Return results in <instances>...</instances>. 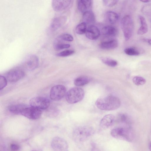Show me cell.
Returning <instances> with one entry per match:
<instances>
[{"label":"cell","instance_id":"44dd1931","mask_svg":"<svg viewBox=\"0 0 151 151\" xmlns=\"http://www.w3.org/2000/svg\"><path fill=\"white\" fill-rule=\"evenodd\" d=\"M139 17L141 26L138 30L137 33L139 35H141L147 32L148 31V27L145 18L141 15H139Z\"/></svg>","mask_w":151,"mask_h":151},{"label":"cell","instance_id":"f546056e","mask_svg":"<svg viewBox=\"0 0 151 151\" xmlns=\"http://www.w3.org/2000/svg\"><path fill=\"white\" fill-rule=\"evenodd\" d=\"M116 120L118 123H127L128 122L127 116L123 114H119Z\"/></svg>","mask_w":151,"mask_h":151},{"label":"cell","instance_id":"603a6c76","mask_svg":"<svg viewBox=\"0 0 151 151\" xmlns=\"http://www.w3.org/2000/svg\"><path fill=\"white\" fill-rule=\"evenodd\" d=\"M91 80V78L88 76H81L75 79L74 83L76 86H83L90 82Z\"/></svg>","mask_w":151,"mask_h":151},{"label":"cell","instance_id":"d4e9b609","mask_svg":"<svg viewBox=\"0 0 151 151\" xmlns=\"http://www.w3.org/2000/svg\"><path fill=\"white\" fill-rule=\"evenodd\" d=\"M100 59L104 64L111 67H115L118 64L116 61L109 58L101 57Z\"/></svg>","mask_w":151,"mask_h":151},{"label":"cell","instance_id":"52a82bcc","mask_svg":"<svg viewBox=\"0 0 151 151\" xmlns=\"http://www.w3.org/2000/svg\"><path fill=\"white\" fill-rule=\"evenodd\" d=\"M66 89L62 85H57L52 87L50 91V96L51 99L58 101L62 99L66 95Z\"/></svg>","mask_w":151,"mask_h":151},{"label":"cell","instance_id":"4316f807","mask_svg":"<svg viewBox=\"0 0 151 151\" xmlns=\"http://www.w3.org/2000/svg\"><path fill=\"white\" fill-rule=\"evenodd\" d=\"M87 24L84 22H82L78 25L76 28V33L81 35L86 33L87 30Z\"/></svg>","mask_w":151,"mask_h":151},{"label":"cell","instance_id":"277c9868","mask_svg":"<svg viewBox=\"0 0 151 151\" xmlns=\"http://www.w3.org/2000/svg\"><path fill=\"white\" fill-rule=\"evenodd\" d=\"M84 92L81 88L75 87L69 90L65 95L67 102L70 104H74L79 102L83 98Z\"/></svg>","mask_w":151,"mask_h":151},{"label":"cell","instance_id":"cb8c5ba5","mask_svg":"<svg viewBox=\"0 0 151 151\" xmlns=\"http://www.w3.org/2000/svg\"><path fill=\"white\" fill-rule=\"evenodd\" d=\"M70 46V44L60 42L59 39L57 38L54 41L53 47L55 49L57 50H60L69 48Z\"/></svg>","mask_w":151,"mask_h":151},{"label":"cell","instance_id":"9c48e42d","mask_svg":"<svg viewBox=\"0 0 151 151\" xmlns=\"http://www.w3.org/2000/svg\"><path fill=\"white\" fill-rule=\"evenodd\" d=\"M51 146L54 151H68L67 142L63 138L56 137L52 139Z\"/></svg>","mask_w":151,"mask_h":151},{"label":"cell","instance_id":"8d00e7d4","mask_svg":"<svg viewBox=\"0 0 151 151\" xmlns=\"http://www.w3.org/2000/svg\"><path fill=\"white\" fill-rule=\"evenodd\" d=\"M149 148L150 151H151V143L149 145Z\"/></svg>","mask_w":151,"mask_h":151},{"label":"cell","instance_id":"ac0fdd59","mask_svg":"<svg viewBox=\"0 0 151 151\" xmlns=\"http://www.w3.org/2000/svg\"><path fill=\"white\" fill-rule=\"evenodd\" d=\"M83 21L89 26L93 25L95 22V17L93 13L90 10L83 13Z\"/></svg>","mask_w":151,"mask_h":151},{"label":"cell","instance_id":"30bf717a","mask_svg":"<svg viewBox=\"0 0 151 151\" xmlns=\"http://www.w3.org/2000/svg\"><path fill=\"white\" fill-rule=\"evenodd\" d=\"M24 76L25 73L23 71L15 70L7 72L5 77L7 81L10 82H15L22 78Z\"/></svg>","mask_w":151,"mask_h":151},{"label":"cell","instance_id":"3957f363","mask_svg":"<svg viewBox=\"0 0 151 151\" xmlns=\"http://www.w3.org/2000/svg\"><path fill=\"white\" fill-rule=\"evenodd\" d=\"M92 128L87 126L78 127L73 132V137L75 140L81 142L84 141L91 137L94 133Z\"/></svg>","mask_w":151,"mask_h":151},{"label":"cell","instance_id":"5b68a950","mask_svg":"<svg viewBox=\"0 0 151 151\" xmlns=\"http://www.w3.org/2000/svg\"><path fill=\"white\" fill-rule=\"evenodd\" d=\"M121 27L125 40H128L132 36L134 28L133 21L130 15H126L122 18Z\"/></svg>","mask_w":151,"mask_h":151},{"label":"cell","instance_id":"74e56055","mask_svg":"<svg viewBox=\"0 0 151 151\" xmlns=\"http://www.w3.org/2000/svg\"><path fill=\"white\" fill-rule=\"evenodd\" d=\"M32 151H36V150H32Z\"/></svg>","mask_w":151,"mask_h":151},{"label":"cell","instance_id":"7c38bea8","mask_svg":"<svg viewBox=\"0 0 151 151\" xmlns=\"http://www.w3.org/2000/svg\"><path fill=\"white\" fill-rule=\"evenodd\" d=\"M24 64L27 69L30 70L36 69L39 65V60L38 57L35 55H31L26 59Z\"/></svg>","mask_w":151,"mask_h":151},{"label":"cell","instance_id":"8992f818","mask_svg":"<svg viewBox=\"0 0 151 151\" xmlns=\"http://www.w3.org/2000/svg\"><path fill=\"white\" fill-rule=\"evenodd\" d=\"M29 102L31 106L40 110L47 109L50 105L49 99L42 97L33 98L30 100Z\"/></svg>","mask_w":151,"mask_h":151},{"label":"cell","instance_id":"d590c367","mask_svg":"<svg viewBox=\"0 0 151 151\" xmlns=\"http://www.w3.org/2000/svg\"><path fill=\"white\" fill-rule=\"evenodd\" d=\"M140 1L141 2L145 3H147L151 1L149 0H140Z\"/></svg>","mask_w":151,"mask_h":151},{"label":"cell","instance_id":"f1b7e54d","mask_svg":"<svg viewBox=\"0 0 151 151\" xmlns=\"http://www.w3.org/2000/svg\"><path fill=\"white\" fill-rule=\"evenodd\" d=\"M58 37L61 40L66 41L72 42L73 40V36L68 33L63 34L59 36Z\"/></svg>","mask_w":151,"mask_h":151},{"label":"cell","instance_id":"7402d4cb","mask_svg":"<svg viewBox=\"0 0 151 151\" xmlns=\"http://www.w3.org/2000/svg\"><path fill=\"white\" fill-rule=\"evenodd\" d=\"M27 106L24 104H19L9 106L8 110L11 113L15 114H21L24 109Z\"/></svg>","mask_w":151,"mask_h":151},{"label":"cell","instance_id":"d6a6232c","mask_svg":"<svg viewBox=\"0 0 151 151\" xmlns=\"http://www.w3.org/2000/svg\"><path fill=\"white\" fill-rule=\"evenodd\" d=\"M7 80L5 77L1 76H0V89L1 90L5 87L7 85Z\"/></svg>","mask_w":151,"mask_h":151},{"label":"cell","instance_id":"5bb4252c","mask_svg":"<svg viewBox=\"0 0 151 151\" xmlns=\"http://www.w3.org/2000/svg\"><path fill=\"white\" fill-rule=\"evenodd\" d=\"M100 35V32L99 28L94 25L89 26L87 28L86 35L88 39L94 40L98 39Z\"/></svg>","mask_w":151,"mask_h":151},{"label":"cell","instance_id":"2e32d148","mask_svg":"<svg viewBox=\"0 0 151 151\" xmlns=\"http://www.w3.org/2000/svg\"><path fill=\"white\" fill-rule=\"evenodd\" d=\"M93 1L91 0H80L78 2V10L83 13L91 10L92 7Z\"/></svg>","mask_w":151,"mask_h":151},{"label":"cell","instance_id":"ba28073f","mask_svg":"<svg viewBox=\"0 0 151 151\" xmlns=\"http://www.w3.org/2000/svg\"><path fill=\"white\" fill-rule=\"evenodd\" d=\"M21 114L30 119H39L42 114L41 110L35 107L27 106L23 110Z\"/></svg>","mask_w":151,"mask_h":151},{"label":"cell","instance_id":"4fadbf2b","mask_svg":"<svg viewBox=\"0 0 151 151\" xmlns=\"http://www.w3.org/2000/svg\"><path fill=\"white\" fill-rule=\"evenodd\" d=\"M66 19V17L64 16L54 18L50 23V30L52 32L56 31L65 23Z\"/></svg>","mask_w":151,"mask_h":151},{"label":"cell","instance_id":"4dcf8cb0","mask_svg":"<svg viewBox=\"0 0 151 151\" xmlns=\"http://www.w3.org/2000/svg\"><path fill=\"white\" fill-rule=\"evenodd\" d=\"M74 52V51L73 50H67L58 53L57 55L60 57H66L72 55Z\"/></svg>","mask_w":151,"mask_h":151},{"label":"cell","instance_id":"484cf974","mask_svg":"<svg viewBox=\"0 0 151 151\" xmlns=\"http://www.w3.org/2000/svg\"><path fill=\"white\" fill-rule=\"evenodd\" d=\"M125 53L127 55L130 56H137L139 55L140 52L136 47H128L124 50Z\"/></svg>","mask_w":151,"mask_h":151},{"label":"cell","instance_id":"e0dca14e","mask_svg":"<svg viewBox=\"0 0 151 151\" xmlns=\"http://www.w3.org/2000/svg\"><path fill=\"white\" fill-rule=\"evenodd\" d=\"M104 18L107 23L114 24L116 23L119 19L118 14L116 12L111 11L107 12L105 14Z\"/></svg>","mask_w":151,"mask_h":151},{"label":"cell","instance_id":"836d02e7","mask_svg":"<svg viewBox=\"0 0 151 151\" xmlns=\"http://www.w3.org/2000/svg\"><path fill=\"white\" fill-rule=\"evenodd\" d=\"M10 149L11 151H18L20 148L19 146L16 144H12L10 145Z\"/></svg>","mask_w":151,"mask_h":151},{"label":"cell","instance_id":"8fae6325","mask_svg":"<svg viewBox=\"0 0 151 151\" xmlns=\"http://www.w3.org/2000/svg\"><path fill=\"white\" fill-rule=\"evenodd\" d=\"M72 0H54L52 1L53 9L57 12H61L68 8L71 4Z\"/></svg>","mask_w":151,"mask_h":151},{"label":"cell","instance_id":"d6986e66","mask_svg":"<svg viewBox=\"0 0 151 151\" xmlns=\"http://www.w3.org/2000/svg\"><path fill=\"white\" fill-rule=\"evenodd\" d=\"M102 34L108 37H114L118 34L117 29L111 25L104 26L101 30Z\"/></svg>","mask_w":151,"mask_h":151},{"label":"cell","instance_id":"ffe728a7","mask_svg":"<svg viewBox=\"0 0 151 151\" xmlns=\"http://www.w3.org/2000/svg\"><path fill=\"white\" fill-rule=\"evenodd\" d=\"M118 45L117 41L113 39L101 42L99 45V47L103 49L110 50L116 48Z\"/></svg>","mask_w":151,"mask_h":151},{"label":"cell","instance_id":"e575fe53","mask_svg":"<svg viewBox=\"0 0 151 151\" xmlns=\"http://www.w3.org/2000/svg\"><path fill=\"white\" fill-rule=\"evenodd\" d=\"M144 40L147 42L148 43L151 45V39H145Z\"/></svg>","mask_w":151,"mask_h":151},{"label":"cell","instance_id":"9a60e30c","mask_svg":"<svg viewBox=\"0 0 151 151\" xmlns=\"http://www.w3.org/2000/svg\"><path fill=\"white\" fill-rule=\"evenodd\" d=\"M114 121V117L112 114H108L105 116L101 120L100 127L102 129L105 130L110 127Z\"/></svg>","mask_w":151,"mask_h":151},{"label":"cell","instance_id":"6da1fadb","mask_svg":"<svg viewBox=\"0 0 151 151\" xmlns=\"http://www.w3.org/2000/svg\"><path fill=\"white\" fill-rule=\"evenodd\" d=\"M121 104L118 98L112 95L99 98L95 103L96 106L99 109L106 111L116 109L119 107Z\"/></svg>","mask_w":151,"mask_h":151},{"label":"cell","instance_id":"7a4b0ae2","mask_svg":"<svg viewBox=\"0 0 151 151\" xmlns=\"http://www.w3.org/2000/svg\"><path fill=\"white\" fill-rule=\"evenodd\" d=\"M111 134L114 138L128 142L132 140L134 134L129 127H119L113 129L111 132Z\"/></svg>","mask_w":151,"mask_h":151},{"label":"cell","instance_id":"83f0119b","mask_svg":"<svg viewBox=\"0 0 151 151\" xmlns=\"http://www.w3.org/2000/svg\"><path fill=\"white\" fill-rule=\"evenodd\" d=\"M132 81L137 86L142 85L146 83L145 79L143 77L139 76H135L133 77Z\"/></svg>","mask_w":151,"mask_h":151},{"label":"cell","instance_id":"1f68e13d","mask_svg":"<svg viewBox=\"0 0 151 151\" xmlns=\"http://www.w3.org/2000/svg\"><path fill=\"white\" fill-rule=\"evenodd\" d=\"M118 1L116 0H104L103 1L104 4L106 6L111 7L117 4Z\"/></svg>","mask_w":151,"mask_h":151}]
</instances>
